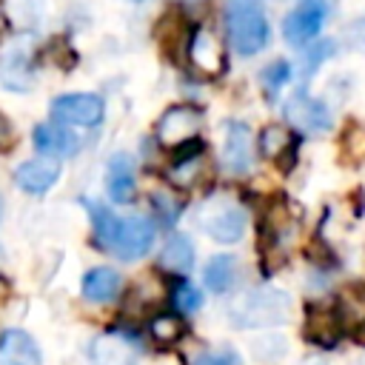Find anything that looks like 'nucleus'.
Returning <instances> with one entry per match:
<instances>
[{
  "label": "nucleus",
  "instance_id": "f257e3e1",
  "mask_svg": "<svg viewBox=\"0 0 365 365\" xmlns=\"http://www.w3.org/2000/svg\"><path fill=\"white\" fill-rule=\"evenodd\" d=\"M94 234L106 251H111L120 259H140L154 245V222L148 217H117L100 202H86Z\"/></svg>",
  "mask_w": 365,
  "mask_h": 365
},
{
  "label": "nucleus",
  "instance_id": "f03ea898",
  "mask_svg": "<svg viewBox=\"0 0 365 365\" xmlns=\"http://www.w3.org/2000/svg\"><path fill=\"white\" fill-rule=\"evenodd\" d=\"M225 29L237 54L251 57L262 51L271 40V26L259 0H228L225 3Z\"/></svg>",
  "mask_w": 365,
  "mask_h": 365
},
{
  "label": "nucleus",
  "instance_id": "7ed1b4c3",
  "mask_svg": "<svg viewBox=\"0 0 365 365\" xmlns=\"http://www.w3.org/2000/svg\"><path fill=\"white\" fill-rule=\"evenodd\" d=\"M200 228L217 242H237L245 234V211L231 197H211L200 208Z\"/></svg>",
  "mask_w": 365,
  "mask_h": 365
},
{
  "label": "nucleus",
  "instance_id": "20e7f679",
  "mask_svg": "<svg viewBox=\"0 0 365 365\" xmlns=\"http://www.w3.org/2000/svg\"><path fill=\"white\" fill-rule=\"evenodd\" d=\"M328 20V0H299L282 20V37L288 46L302 48L322 31Z\"/></svg>",
  "mask_w": 365,
  "mask_h": 365
},
{
  "label": "nucleus",
  "instance_id": "39448f33",
  "mask_svg": "<svg viewBox=\"0 0 365 365\" xmlns=\"http://www.w3.org/2000/svg\"><path fill=\"white\" fill-rule=\"evenodd\" d=\"M288 314H291V297L282 291L265 288V291H254L242 302V308L237 311V319L240 325L259 328V325H279L288 319Z\"/></svg>",
  "mask_w": 365,
  "mask_h": 365
},
{
  "label": "nucleus",
  "instance_id": "423d86ee",
  "mask_svg": "<svg viewBox=\"0 0 365 365\" xmlns=\"http://www.w3.org/2000/svg\"><path fill=\"white\" fill-rule=\"evenodd\" d=\"M202 125V111L191 103H180L165 108V114L157 123V140L165 148H177V145H188Z\"/></svg>",
  "mask_w": 365,
  "mask_h": 365
},
{
  "label": "nucleus",
  "instance_id": "0eeeda50",
  "mask_svg": "<svg viewBox=\"0 0 365 365\" xmlns=\"http://www.w3.org/2000/svg\"><path fill=\"white\" fill-rule=\"evenodd\" d=\"M106 114V103L97 94L74 91V94H60L51 103V117L63 125H97Z\"/></svg>",
  "mask_w": 365,
  "mask_h": 365
},
{
  "label": "nucleus",
  "instance_id": "6e6552de",
  "mask_svg": "<svg viewBox=\"0 0 365 365\" xmlns=\"http://www.w3.org/2000/svg\"><path fill=\"white\" fill-rule=\"evenodd\" d=\"M285 120L299 128V131H308V134H322L331 128L334 117H331V108L317 100V97H308L305 91H297L285 100Z\"/></svg>",
  "mask_w": 365,
  "mask_h": 365
},
{
  "label": "nucleus",
  "instance_id": "1a4fd4ad",
  "mask_svg": "<svg viewBox=\"0 0 365 365\" xmlns=\"http://www.w3.org/2000/svg\"><path fill=\"white\" fill-rule=\"evenodd\" d=\"M188 63L202 77H220L225 71V51L211 29H194L188 40Z\"/></svg>",
  "mask_w": 365,
  "mask_h": 365
},
{
  "label": "nucleus",
  "instance_id": "9d476101",
  "mask_svg": "<svg viewBox=\"0 0 365 365\" xmlns=\"http://www.w3.org/2000/svg\"><path fill=\"white\" fill-rule=\"evenodd\" d=\"M60 177V163L54 157H34V160H26L17 165L14 171V180L23 191L29 194H43L46 188H51Z\"/></svg>",
  "mask_w": 365,
  "mask_h": 365
},
{
  "label": "nucleus",
  "instance_id": "9b49d317",
  "mask_svg": "<svg viewBox=\"0 0 365 365\" xmlns=\"http://www.w3.org/2000/svg\"><path fill=\"white\" fill-rule=\"evenodd\" d=\"M254 151H251V128L245 123H228L225 128V148L222 163L231 174H245L251 168Z\"/></svg>",
  "mask_w": 365,
  "mask_h": 365
},
{
  "label": "nucleus",
  "instance_id": "f8f14e48",
  "mask_svg": "<svg viewBox=\"0 0 365 365\" xmlns=\"http://www.w3.org/2000/svg\"><path fill=\"white\" fill-rule=\"evenodd\" d=\"M0 362L3 365H43V354L26 331L9 328L0 336Z\"/></svg>",
  "mask_w": 365,
  "mask_h": 365
},
{
  "label": "nucleus",
  "instance_id": "ddd939ff",
  "mask_svg": "<svg viewBox=\"0 0 365 365\" xmlns=\"http://www.w3.org/2000/svg\"><path fill=\"white\" fill-rule=\"evenodd\" d=\"M34 145L43 151V157H74L80 151V140L66 125L54 123H43L34 128Z\"/></svg>",
  "mask_w": 365,
  "mask_h": 365
},
{
  "label": "nucleus",
  "instance_id": "4468645a",
  "mask_svg": "<svg viewBox=\"0 0 365 365\" xmlns=\"http://www.w3.org/2000/svg\"><path fill=\"white\" fill-rule=\"evenodd\" d=\"M339 314L331 305H311L305 314V336L317 345H334L339 336Z\"/></svg>",
  "mask_w": 365,
  "mask_h": 365
},
{
  "label": "nucleus",
  "instance_id": "2eb2a0df",
  "mask_svg": "<svg viewBox=\"0 0 365 365\" xmlns=\"http://www.w3.org/2000/svg\"><path fill=\"white\" fill-rule=\"evenodd\" d=\"M106 188L114 202H131L134 200V163L128 154H114L108 163Z\"/></svg>",
  "mask_w": 365,
  "mask_h": 365
},
{
  "label": "nucleus",
  "instance_id": "dca6fc26",
  "mask_svg": "<svg viewBox=\"0 0 365 365\" xmlns=\"http://www.w3.org/2000/svg\"><path fill=\"white\" fill-rule=\"evenodd\" d=\"M205 171V151H202V143H194L188 145V151L182 154V160H177L171 168H168V180L177 185V188H194L200 182Z\"/></svg>",
  "mask_w": 365,
  "mask_h": 365
},
{
  "label": "nucleus",
  "instance_id": "f3484780",
  "mask_svg": "<svg viewBox=\"0 0 365 365\" xmlns=\"http://www.w3.org/2000/svg\"><path fill=\"white\" fill-rule=\"evenodd\" d=\"M120 274L114 268H91L83 277V297L88 302H108L120 291Z\"/></svg>",
  "mask_w": 365,
  "mask_h": 365
},
{
  "label": "nucleus",
  "instance_id": "a211bd4d",
  "mask_svg": "<svg viewBox=\"0 0 365 365\" xmlns=\"http://www.w3.org/2000/svg\"><path fill=\"white\" fill-rule=\"evenodd\" d=\"M160 265L168 268V271H177V274H185L191 271L194 265V245L188 242V237H171L163 251H160Z\"/></svg>",
  "mask_w": 365,
  "mask_h": 365
},
{
  "label": "nucleus",
  "instance_id": "6ab92c4d",
  "mask_svg": "<svg viewBox=\"0 0 365 365\" xmlns=\"http://www.w3.org/2000/svg\"><path fill=\"white\" fill-rule=\"evenodd\" d=\"M234 277H237V259L228 257V254L211 257V262H208L205 271H202V279H205V285H208L214 294L228 291V288L234 285Z\"/></svg>",
  "mask_w": 365,
  "mask_h": 365
},
{
  "label": "nucleus",
  "instance_id": "aec40b11",
  "mask_svg": "<svg viewBox=\"0 0 365 365\" xmlns=\"http://www.w3.org/2000/svg\"><path fill=\"white\" fill-rule=\"evenodd\" d=\"M148 331H151V339L157 345H174L185 334V325H182V319L177 314H160V317L151 319Z\"/></svg>",
  "mask_w": 365,
  "mask_h": 365
},
{
  "label": "nucleus",
  "instance_id": "412c9836",
  "mask_svg": "<svg viewBox=\"0 0 365 365\" xmlns=\"http://www.w3.org/2000/svg\"><path fill=\"white\" fill-rule=\"evenodd\" d=\"M288 148H291V134H288V128H282V125H265V128H262V134H259V151H262L268 160H279Z\"/></svg>",
  "mask_w": 365,
  "mask_h": 365
},
{
  "label": "nucleus",
  "instance_id": "4be33fe9",
  "mask_svg": "<svg viewBox=\"0 0 365 365\" xmlns=\"http://www.w3.org/2000/svg\"><path fill=\"white\" fill-rule=\"evenodd\" d=\"M342 154L351 163H365V125L362 123H348L342 137H339Z\"/></svg>",
  "mask_w": 365,
  "mask_h": 365
},
{
  "label": "nucleus",
  "instance_id": "5701e85b",
  "mask_svg": "<svg viewBox=\"0 0 365 365\" xmlns=\"http://www.w3.org/2000/svg\"><path fill=\"white\" fill-rule=\"evenodd\" d=\"M262 86H265V91L268 94H277L288 80H291V66L285 63V60H274V63H268L265 68H262Z\"/></svg>",
  "mask_w": 365,
  "mask_h": 365
},
{
  "label": "nucleus",
  "instance_id": "b1692460",
  "mask_svg": "<svg viewBox=\"0 0 365 365\" xmlns=\"http://www.w3.org/2000/svg\"><path fill=\"white\" fill-rule=\"evenodd\" d=\"M200 302H202V294H200L191 282H180V285L174 288V305H177L180 311H197Z\"/></svg>",
  "mask_w": 365,
  "mask_h": 365
},
{
  "label": "nucleus",
  "instance_id": "393cba45",
  "mask_svg": "<svg viewBox=\"0 0 365 365\" xmlns=\"http://www.w3.org/2000/svg\"><path fill=\"white\" fill-rule=\"evenodd\" d=\"M325 54H334V43H319L317 48H311L308 54H305V63H302V71L305 74H311L322 60H325Z\"/></svg>",
  "mask_w": 365,
  "mask_h": 365
},
{
  "label": "nucleus",
  "instance_id": "a878e982",
  "mask_svg": "<svg viewBox=\"0 0 365 365\" xmlns=\"http://www.w3.org/2000/svg\"><path fill=\"white\" fill-rule=\"evenodd\" d=\"M194 365H240V362H237L234 354H205Z\"/></svg>",
  "mask_w": 365,
  "mask_h": 365
},
{
  "label": "nucleus",
  "instance_id": "bb28decb",
  "mask_svg": "<svg viewBox=\"0 0 365 365\" xmlns=\"http://www.w3.org/2000/svg\"><path fill=\"white\" fill-rule=\"evenodd\" d=\"M14 145V128L6 114H0V151H9Z\"/></svg>",
  "mask_w": 365,
  "mask_h": 365
},
{
  "label": "nucleus",
  "instance_id": "cd10ccee",
  "mask_svg": "<svg viewBox=\"0 0 365 365\" xmlns=\"http://www.w3.org/2000/svg\"><path fill=\"white\" fill-rule=\"evenodd\" d=\"M0 29H3V14H0Z\"/></svg>",
  "mask_w": 365,
  "mask_h": 365
},
{
  "label": "nucleus",
  "instance_id": "c85d7f7f",
  "mask_svg": "<svg viewBox=\"0 0 365 365\" xmlns=\"http://www.w3.org/2000/svg\"><path fill=\"white\" fill-rule=\"evenodd\" d=\"M362 46H365V37H362Z\"/></svg>",
  "mask_w": 365,
  "mask_h": 365
}]
</instances>
